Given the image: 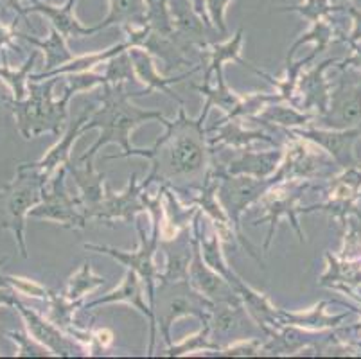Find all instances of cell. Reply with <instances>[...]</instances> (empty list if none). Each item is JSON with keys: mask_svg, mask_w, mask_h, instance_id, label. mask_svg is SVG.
<instances>
[{"mask_svg": "<svg viewBox=\"0 0 361 359\" xmlns=\"http://www.w3.org/2000/svg\"><path fill=\"white\" fill-rule=\"evenodd\" d=\"M212 104L205 101L203 111L198 118H189L183 110V104L178 111L175 123L166 121V135L160 137L151 150H137L133 147L130 157H140L151 160V173L140 183L142 189L149 187L153 182L160 185H171L175 180H189L203 173L207 160L214 153L203 131L209 110ZM212 162V160H211Z\"/></svg>", "mask_w": 361, "mask_h": 359, "instance_id": "cell-1", "label": "cell"}, {"mask_svg": "<svg viewBox=\"0 0 361 359\" xmlns=\"http://www.w3.org/2000/svg\"><path fill=\"white\" fill-rule=\"evenodd\" d=\"M149 94L151 92L147 88L142 92H130L124 87V81L104 83L103 94H101L103 107L99 110H94L92 117L81 128V133L88 130H99L101 133L94 146L87 153L81 154L78 160L94 164V157L97 154V151H101V147H104L106 144H117V146L123 147V153L111 154V157H108L110 160L130 157L131 150H133L130 144L131 131L139 128L140 124L147 123V121H160L162 124L167 121L160 110H144V108L131 104L133 97Z\"/></svg>", "mask_w": 361, "mask_h": 359, "instance_id": "cell-2", "label": "cell"}, {"mask_svg": "<svg viewBox=\"0 0 361 359\" xmlns=\"http://www.w3.org/2000/svg\"><path fill=\"white\" fill-rule=\"evenodd\" d=\"M56 83H58L56 78H52L47 83L29 81V99H24V101L4 99V103L15 115L16 130L25 140L40 137L45 131H51L56 137L63 133L68 118L67 104L75 92L71 87H67L63 97L60 101H54L52 88Z\"/></svg>", "mask_w": 361, "mask_h": 359, "instance_id": "cell-3", "label": "cell"}, {"mask_svg": "<svg viewBox=\"0 0 361 359\" xmlns=\"http://www.w3.org/2000/svg\"><path fill=\"white\" fill-rule=\"evenodd\" d=\"M49 176L35 167H16V178L0 187V230L8 229L15 236L18 252L27 259L25 246V217L32 207L42 202V189Z\"/></svg>", "mask_w": 361, "mask_h": 359, "instance_id": "cell-4", "label": "cell"}, {"mask_svg": "<svg viewBox=\"0 0 361 359\" xmlns=\"http://www.w3.org/2000/svg\"><path fill=\"white\" fill-rule=\"evenodd\" d=\"M214 305V302H211L207 296L192 288L189 279L185 281H159V286H155V296L151 300L157 327L160 329V334L167 347L173 345L171 327L178 318L196 316L202 324L209 325Z\"/></svg>", "mask_w": 361, "mask_h": 359, "instance_id": "cell-5", "label": "cell"}, {"mask_svg": "<svg viewBox=\"0 0 361 359\" xmlns=\"http://www.w3.org/2000/svg\"><path fill=\"white\" fill-rule=\"evenodd\" d=\"M164 194V187H160V194L157 197H147L144 194V202H146L147 210L153 214V233L147 239L146 232L142 230V226L135 221L137 232L140 237V246L135 252H124V250L111 248V246H101V245H85V248L90 250V252H99L104 255L114 257L116 261H119L121 264L126 266L128 269H133L137 275L140 276L144 288H146L147 295H149V300H153L155 296V282L160 279V273L157 269L155 262H153V253L159 248L160 243V219H162V205H160V197Z\"/></svg>", "mask_w": 361, "mask_h": 359, "instance_id": "cell-6", "label": "cell"}, {"mask_svg": "<svg viewBox=\"0 0 361 359\" xmlns=\"http://www.w3.org/2000/svg\"><path fill=\"white\" fill-rule=\"evenodd\" d=\"M212 166H214L216 173L219 174V185H218V197L221 202L223 210L226 212L231 223L234 225L235 236L241 241V245L245 246L246 252L250 253L254 259H257L259 264H262L261 257L257 255V250L246 241L245 236L241 232V214L243 210L248 205L255 202H261V197L264 196L268 190L274 185H277V180L275 176H271L270 180H264V178H254V176H232V174H226L221 167H218L216 158H212Z\"/></svg>", "mask_w": 361, "mask_h": 359, "instance_id": "cell-7", "label": "cell"}, {"mask_svg": "<svg viewBox=\"0 0 361 359\" xmlns=\"http://www.w3.org/2000/svg\"><path fill=\"white\" fill-rule=\"evenodd\" d=\"M65 174H67V167L61 166L51 185H45L42 189V202L32 207L29 217L54 221L71 230L85 229L88 221L83 212V203H81V197L71 196Z\"/></svg>", "mask_w": 361, "mask_h": 359, "instance_id": "cell-8", "label": "cell"}, {"mask_svg": "<svg viewBox=\"0 0 361 359\" xmlns=\"http://www.w3.org/2000/svg\"><path fill=\"white\" fill-rule=\"evenodd\" d=\"M307 187H310V180H307V182L298 180V182L291 183V185H286V187H281V189L277 190H275V185H274L268 193L264 194V196L261 197V202L266 210V216L255 219L254 225H261V223H266V221L270 223V232H268V237H266L264 250H268V246H270L271 239H274L275 226H277V223L281 221V217H288V219L291 221V225H293V229L297 230L298 239H300L302 243H306V236H304V232H302L300 226H298L297 214L302 212L298 203H300V197L304 196Z\"/></svg>", "mask_w": 361, "mask_h": 359, "instance_id": "cell-9", "label": "cell"}, {"mask_svg": "<svg viewBox=\"0 0 361 359\" xmlns=\"http://www.w3.org/2000/svg\"><path fill=\"white\" fill-rule=\"evenodd\" d=\"M147 207L144 202V189L137 183V174L130 176L126 190L123 193H114L110 185L104 187V196L96 209L85 214L87 221L97 219V221L111 223L116 219H123L126 223H135V216L140 212H146Z\"/></svg>", "mask_w": 361, "mask_h": 359, "instance_id": "cell-10", "label": "cell"}, {"mask_svg": "<svg viewBox=\"0 0 361 359\" xmlns=\"http://www.w3.org/2000/svg\"><path fill=\"white\" fill-rule=\"evenodd\" d=\"M314 118L329 130L361 126V83L347 79V74L343 75L336 90L331 94V107L326 114L317 115Z\"/></svg>", "mask_w": 361, "mask_h": 359, "instance_id": "cell-11", "label": "cell"}, {"mask_svg": "<svg viewBox=\"0 0 361 359\" xmlns=\"http://www.w3.org/2000/svg\"><path fill=\"white\" fill-rule=\"evenodd\" d=\"M189 282L196 291L207 296L214 304H243L239 293L219 275L216 269L207 264L200 250L198 236L195 233V253L189 266Z\"/></svg>", "mask_w": 361, "mask_h": 359, "instance_id": "cell-12", "label": "cell"}, {"mask_svg": "<svg viewBox=\"0 0 361 359\" xmlns=\"http://www.w3.org/2000/svg\"><path fill=\"white\" fill-rule=\"evenodd\" d=\"M297 137L324 147L334 162L341 169L357 167V160L354 157V144L361 137V126L349 128V130H293Z\"/></svg>", "mask_w": 361, "mask_h": 359, "instance_id": "cell-13", "label": "cell"}, {"mask_svg": "<svg viewBox=\"0 0 361 359\" xmlns=\"http://www.w3.org/2000/svg\"><path fill=\"white\" fill-rule=\"evenodd\" d=\"M142 281H140V276L137 275L133 269H128V273L124 275V281L123 284L119 286L117 289H114L111 293H108L106 296L103 298H97V300L90 302V304L85 305V309H92L96 308V305L101 304H111V302H126V304L133 305L135 309H139L144 316L147 318L149 322V329H151V338H149V351L147 354L153 352L155 348V340H157V320H155V312L151 309V305H147L144 302V295H142Z\"/></svg>", "mask_w": 361, "mask_h": 359, "instance_id": "cell-14", "label": "cell"}, {"mask_svg": "<svg viewBox=\"0 0 361 359\" xmlns=\"http://www.w3.org/2000/svg\"><path fill=\"white\" fill-rule=\"evenodd\" d=\"M162 252L166 253V272L160 275L159 281H185L189 279V266L195 253V239L189 236V229H183L175 237H164L159 243Z\"/></svg>", "mask_w": 361, "mask_h": 359, "instance_id": "cell-15", "label": "cell"}, {"mask_svg": "<svg viewBox=\"0 0 361 359\" xmlns=\"http://www.w3.org/2000/svg\"><path fill=\"white\" fill-rule=\"evenodd\" d=\"M15 308H18L20 315L24 316L25 327H27L29 334L32 336V340L38 341L40 345H44V347L49 348L54 355L74 354V343L68 341V338H65V336L61 334L60 327H58L54 322L44 320L40 315H36L35 311L25 308L20 300L16 302Z\"/></svg>", "mask_w": 361, "mask_h": 359, "instance_id": "cell-16", "label": "cell"}, {"mask_svg": "<svg viewBox=\"0 0 361 359\" xmlns=\"http://www.w3.org/2000/svg\"><path fill=\"white\" fill-rule=\"evenodd\" d=\"M329 164L322 160L320 154H314L307 150L304 144L295 142L288 150L286 160L281 164L277 173L274 174L279 183L284 180H311L314 176H322V167H327Z\"/></svg>", "mask_w": 361, "mask_h": 359, "instance_id": "cell-17", "label": "cell"}, {"mask_svg": "<svg viewBox=\"0 0 361 359\" xmlns=\"http://www.w3.org/2000/svg\"><path fill=\"white\" fill-rule=\"evenodd\" d=\"M284 153L277 151H245L241 150L232 158L225 173L232 176H254V178H268L275 174L281 167Z\"/></svg>", "mask_w": 361, "mask_h": 359, "instance_id": "cell-18", "label": "cell"}, {"mask_svg": "<svg viewBox=\"0 0 361 359\" xmlns=\"http://www.w3.org/2000/svg\"><path fill=\"white\" fill-rule=\"evenodd\" d=\"M361 190V171L357 167L345 169V174L336 178L333 189L329 193V200L324 205H314L310 209H302V212H313V210H327L329 214L343 217L347 210L353 209Z\"/></svg>", "mask_w": 361, "mask_h": 359, "instance_id": "cell-19", "label": "cell"}, {"mask_svg": "<svg viewBox=\"0 0 361 359\" xmlns=\"http://www.w3.org/2000/svg\"><path fill=\"white\" fill-rule=\"evenodd\" d=\"M209 133H212V137H209L207 140H209V146L212 150L216 146H232L235 150H243V147L250 146L252 142H259V140L277 146V140L271 138L270 135H266L264 131L245 130L243 124L239 123V117H226L225 121L212 126Z\"/></svg>", "mask_w": 361, "mask_h": 359, "instance_id": "cell-20", "label": "cell"}, {"mask_svg": "<svg viewBox=\"0 0 361 359\" xmlns=\"http://www.w3.org/2000/svg\"><path fill=\"white\" fill-rule=\"evenodd\" d=\"M67 171L74 176L75 183L81 190V203H83V212H90L92 209H96L101 203L104 196V178L106 174L97 173L94 169V164L81 162V160H74L71 158L67 162Z\"/></svg>", "mask_w": 361, "mask_h": 359, "instance_id": "cell-21", "label": "cell"}, {"mask_svg": "<svg viewBox=\"0 0 361 359\" xmlns=\"http://www.w3.org/2000/svg\"><path fill=\"white\" fill-rule=\"evenodd\" d=\"M92 114H94V108H87V110H85L83 114L75 118L71 126H68L67 133H65V137L61 138V142H58L54 147H51L49 153L45 154L42 160L32 164H20V167H35V169H42L49 178H51L52 173H54L58 167L67 166V162L71 160L72 144H74L75 138L81 135V128H83L85 123L92 117Z\"/></svg>", "mask_w": 361, "mask_h": 359, "instance_id": "cell-22", "label": "cell"}, {"mask_svg": "<svg viewBox=\"0 0 361 359\" xmlns=\"http://www.w3.org/2000/svg\"><path fill=\"white\" fill-rule=\"evenodd\" d=\"M128 52H130L131 63H133V71L137 72V79H139V81H144V83L147 85V90L153 92L159 88V90L164 92V94H169L171 97H175V101H178L180 104H183L182 99H180L178 95L173 94V92L167 88V85L178 83V81H182L183 78H189V75H191L195 71H198V68H195V71L189 72V74L178 75V78H162V75L157 74L155 65H153V61H151L149 54H147L146 51H142V49L139 47H131L128 49Z\"/></svg>", "mask_w": 361, "mask_h": 359, "instance_id": "cell-23", "label": "cell"}, {"mask_svg": "<svg viewBox=\"0 0 361 359\" xmlns=\"http://www.w3.org/2000/svg\"><path fill=\"white\" fill-rule=\"evenodd\" d=\"M35 2V11H40L44 13V15H47L49 18H51L52 25H54V29L58 32H60L61 36H63L65 39L67 38H81V36H90L94 35V32L99 31V28H83V25L78 22V20L72 16V6H74L75 0H68L67 6H63V8L56 9V8H51V6H45L42 4V2H36V0H32Z\"/></svg>", "mask_w": 361, "mask_h": 359, "instance_id": "cell-24", "label": "cell"}, {"mask_svg": "<svg viewBox=\"0 0 361 359\" xmlns=\"http://www.w3.org/2000/svg\"><path fill=\"white\" fill-rule=\"evenodd\" d=\"M336 61V59H329V61H324V63L318 65L314 71H311L310 74L302 75L300 78V87L302 92H304V104L302 108H306V110H318L322 114H326L327 111V85L326 81L322 79V72L326 71L327 65Z\"/></svg>", "mask_w": 361, "mask_h": 359, "instance_id": "cell-25", "label": "cell"}, {"mask_svg": "<svg viewBox=\"0 0 361 359\" xmlns=\"http://www.w3.org/2000/svg\"><path fill=\"white\" fill-rule=\"evenodd\" d=\"M18 36H22L24 39H27L29 44H32L35 47L42 49V51L45 52V71L40 72L38 75H44L47 74V72L56 71L58 67H63V65L71 63L72 59H74V54L67 49L65 38L60 35V32L56 31V29H52L51 36H49V39H45V42H40V39H36L27 35H18Z\"/></svg>", "mask_w": 361, "mask_h": 359, "instance_id": "cell-26", "label": "cell"}, {"mask_svg": "<svg viewBox=\"0 0 361 359\" xmlns=\"http://www.w3.org/2000/svg\"><path fill=\"white\" fill-rule=\"evenodd\" d=\"M104 282H106V279L99 275H94L90 262H85L80 272L74 273V276H71V281L67 282V288L60 295L63 296L65 300L72 302V304H80L85 295H88V293L94 291L96 288L103 286Z\"/></svg>", "mask_w": 361, "mask_h": 359, "instance_id": "cell-27", "label": "cell"}, {"mask_svg": "<svg viewBox=\"0 0 361 359\" xmlns=\"http://www.w3.org/2000/svg\"><path fill=\"white\" fill-rule=\"evenodd\" d=\"M241 44H243V31L239 29L238 35H235L228 44L212 45V51L209 52V56H211V63H209V68H207L205 72V78H203L205 79L203 85H211L212 74H214L216 71H219V68H223V63H225V61H238V63L245 65V67L250 65V63H246L245 59H241Z\"/></svg>", "mask_w": 361, "mask_h": 359, "instance_id": "cell-28", "label": "cell"}, {"mask_svg": "<svg viewBox=\"0 0 361 359\" xmlns=\"http://www.w3.org/2000/svg\"><path fill=\"white\" fill-rule=\"evenodd\" d=\"M245 320L246 315L243 311V304H216L209 325H211V331L228 334L243 327Z\"/></svg>", "mask_w": 361, "mask_h": 359, "instance_id": "cell-29", "label": "cell"}, {"mask_svg": "<svg viewBox=\"0 0 361 359\" xmlns=\"http://www.w3.org/2000/svg\"><path fill=\"white\" fill-rule=\"evenodd\" d=\"M144 20L142 0H111L110 15L97 28L101 31L111 24H144Z\"/></svg>", "mask_w": 361, "mask_h": 359, "instance_id": "cell-30", "label": "cell"}, {"mask_svg": "<svg viewBox=\"0 0 361 359\" xmlns=\"http://www.w3.org/2000/svg\"><path fill=\"white\" fill-rule=\"evenodd\" d=\"M324 305L326 302H322L318 308H314L313 311H310L307 315L304 312H295V315H290V312L279 311V324H288V325H300V327H327V325H336L338 322H341L345 316H336V318H329V316L324 315Z\"/></svg>", "mask_w": 361, "mask_h": 359, "instance_id": "cell-31", "label": "cell"}, {"mask_svg": "<svg viewBox=\"0 0 361 359\" xmlns=\"http://www.w3.org/2000/svg\"><path fill=\"white\" fill-rule=\"evenodd\" d=\"M38 54L40 52L35 51L31 56H29V59L24 63V67L18 68V71H11L9 67H0V78H2V81H6V83L9 85V88L13 90V99L15 101H24L25 99V87L29 85V75H31V71L32 67H35L36 63V58H38Z\"/></svg>", "mask_w": 361, "mask_h": 359, "instance_id": "cell-32", "label": "cell"}, {"mask_svg": "<svg viewBox=\"0 0 361 359\" xmlns=\"http://www.w3.org/2000/svg\"><path fill=\"white\" fill-rule=\"evenodd\" d=\"M254 121H261V123H274L279 126H306L311 118H314L311 114H300L295 108L286 107H268L262 111L259 117H252Z\"/></svg>", "mask_w": 361, "mask_h": 359, "instance_id": "cell-33", "label": "cell"}, {"mask_svg": "<svg viewBox=\"0 0 361 359\" xmlns=\"http://www.w3.org/2000/svg\"><path fill=\"white\" fill-rule=\"evenodd\" d=\"M211 325H205L203 331L200 334L191 336V338H187L182 345H171L167 348L166 355H180L183 352H196V351H219L218 343H212L211 341Z\"/></svg>", "mask_w": 361, "mask_h": 359, "instance_id": "cell-34", "label": "cell"}, {"mask_svg": "<svg viewBox=\"0 0 361 359\" xmlns=\"http://www.w3.org/2000/svg\"><path fill=\"white\" fill-rule=\"evenodd\" d=\"M0 332L6 336H9L11 340H15L16 343L20 345V348H18V355H20V358H24V355H27V358H31V355L32 358H42V355L49 354V352H45V348L35 345L31 340H29V338L22 336L20 332H9V331H2V329H0Z\"/></svg>", "mask_w": 361, "mask_h": 359, "instance_id": "cell-35", "label": "cell"}, {"mask_svg": "<svg viewBox=\"0 0 361 359\" xmlns=\"http://www.w3.org/2000/svg\"><path fill=\"white\" fill-rule=\"evenodd\" d=\"M262 351V345L257 340H248L243 341L239 345H232V347L225 348L223 355H254Z\"/></svg>", "mask_w": 361, "mask_h": 359, "instance_id": "cell-36", "label": "cell"}, {"mask_svg": "<svg viewBox=\"0 0 361 359\" xmlns=\"http://www.w3.org/2000/svg\"><path fill=\"white\" fill-rule=\"evenodd\" d=\"M18 302L16 298L15 289L11 288H0V305H9V308H15V304Z\"/></svg>", "mask_w": 361, "mask_h": 359, "instance_id": "cell-37", "label": "cell"}, {"mask_svg": "<svg viewBox=\"0 0 361 359\" xmlns=\"http://www.w3.org/2000/svg\"><path fill=\"white\" fill-rule=\"evenodd\" d=\"M11 36H15L13 29L8 31V29H4L0 25V47H2V45H11V47H15V45L11 44Z\"/></svg>", "mask_w": 361, "mask_h": 359, "instance_id": "cell-38", "label": "cell"}, {"mask_svg": "<svg viewBox=\"0 0 361 359\" xmlns=\"http://www.w3.org/2000/svg\"><path fill=\"white\" fill-rule=\"evenodd\" d=\"M6 261H8V257H2V259H0V268H2V266L6 264ZM0 288H11V289H13V286H11V276L0 275Z\"/></svg>", "mask_w": 361, "mask_h": 359, "instance_id": "cell-39", "label": "cell"}, {"mask_svg": "<svg viewBox=\"0 0 361 359\" xmlns=\"http://www.w3.org/2000/svg\"><path fill=\"white\" fill-rule=\"evenodd\" d=\"M345 65H356V67L361 68V51H356V54H354L353 58L345 59V61H343L340 67H345Z\"/></svg>", "mask_w": 361, "mask_h": 359, "instance_id": "cell-40", "label": "cell"}, {"mask_svg": "<svg viewBox=\"0 0 361 359\" xmlns=\"http://www.w3.org/2000/svg\"><path fill=\"white\" fill-rule=\"evenodd\" d=\"M0 2H4L6 6H9L11 9H16V13H24L20 9V4H18V0H0Z\"/></svg>", "mask_w": 361, "mask_h": 359, "instance_id": "cell-41", "label": "cell"}]
</instances>
